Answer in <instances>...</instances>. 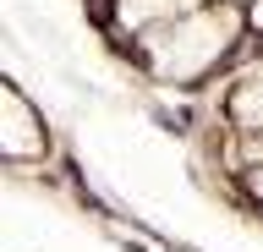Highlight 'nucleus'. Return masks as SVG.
<instances>
[{
    "label": "nucleus",
    "mask_w": 263,
    "mask_h": 252,
    "mask_svg": "<svg viewBox=\"0 0 263 252\" xmlns=\"http://www.w3.org/2000/svg\"><path fill=\"white\" fill-rule=\"evenodd\" d=\"M0 148H6V159H39V153L49 148L44 121L33 115V104L22 99L16 88L0 93Z\"/></svg>",
    "instance_id": "nucleus-2"
},
{
    "label": "nucleus",
    "mask_w": 263,
    "mask_h": 252,
    "mask_svg": "<svg viewBox=\"0 0 263 252\" xmlns=\"http://www.w3.org/2000/svg\"><path fill=\"white\" fill-rule=\"evenodd\" d=\"M247 192L263 203V165H252V170H247Z\"/></svg>",
    "instance_id": "nucleus-5"
},
{
    "label": "nucleus",
    "mask_w": 263,
    "mask_h": 252,
    "mask_svg": "<svg viewBox=\"0 0 263 252\" xmlns=\"http://www.w3.org/2000/svg\"><path fill=\"white\" fill-rule=\"evenodd\" d=\"M247 28H252V33H263V0H252V6H247Z\"/></svg>",
    "instance_id": "nucleus-6"
},
{
    "label": "nucleus",
    "mask_w": 263,
    "mask_h": 252,
    "mask_svg": "<svg viewBox=\"0 0 263 252\" xmlns=\"http://www.w3.org/2000/svg\"><path fill=\"white\" fill-rule=\"evenodd\" d=\"M247 33V11L236 6H203L181 22H164V28H148L143 33V50H148V66L159 83H197L209 77L219 61H225Z\"/></svg>",
    "instance_id": "nucleus-1"
},
{
    "label": "nucleus",
    "mask_w": 263,
    "mask_h": 252,
    "mask_svg": "<svg viewBox=\"0 0 263 252\" xmlns=\"http://www.w3.org/2000/svg\"><path fill=\"white\" fill-rule=\"evenodd\" d=\"M236 6H252V0H236Z\"/></svg>",
    "instance_id": "nucleus-7"
},
{
    "label": "nucleus",
    "mask_w": 263,
    "mask_h": 252,
    "mask_svg": "<svg viewBox=\"0 0 263 252\" xmlns=\"http://www.w3.org/2000/svg\"><path fill=\"white\" fill-rule=\"evenodd\" d=\"M209 0H115V22L132 28V33H148V28H164V22H181L203 11Z\"/></svg>",
    "instance_id": "nucleus-3"
},
{
    "label": "nucleus",
    "mask_w": 263,
    "mask_h": 252,
    "mask_svg": "<svg viewBox=\"0 0 263 252\" xmlns=\"http://www.w3.org/2000/svg\"><path fill=\"white\" fill-rule=\"evenodd\" d=\"M230 115L241 121L247 132H263V66H252L230 93Z\"/></svg>",
    "instance_id": "nucleus-4"
}]
</instances>
